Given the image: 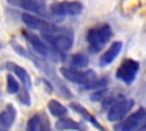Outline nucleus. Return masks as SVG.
Returning <instances> with one entry per match:
<instances>
[{
	"label": "nucleus",
	"mask_w": 146,
	"mask_h": 131,
	"mask_svg": "<svg viewBox=\"0 0 146 131\" xmlns=\"http://www.w3.org/2000/svg\"><path fill=\"white\" fill-rule=\"evenodd\" d=\"M10 44H11L13 49L16 51V54H18L19 56H22V57H24V58L30 59V60L33 63V65H34L35 67H38V68L48 77V80L52 83V85H54V88L56 89V91H57L62 97H64V98H66V99L72 98V92H71V91L68 90V88L60 81V79L57 76L55 69L52 68V66H51L47 60H44L43 58H41V56H36V54H33L32 51H30V50H27L26 48L22 47L21 44H18V43H17L16 41H14V40L10 42Z\"/></svg>",
	"instance_id": "f257e3e1"
},
{
	"label": "nucleus",
	"mask_w": 146,
	"mask_h": 131,
	"mask_svg": "<svg viewBox=\"0 0 146 131\" xmlns=\"http://www.w3.org/2000/svg\"><path fill=\"white\" fill-rule=\"evenodd\" d=\"M113 36V31L110 24H99L92 28H90L87 33V42L89 51L92 54H97L106 46V43Z\"/></svg>",
	"instance_id": "f03ea898"
},
{
	"label": "nucleus",
	"mask_w": 146,
	"mask_h": 131,
	"mask_svg": "<svg viewBox=\"0 0 146 131\" xmlns=\"http://www.w3.org/2000/svg\"><path fill=\"white\" fill-rule=\"evenodd\" d=\"M42 36L46 40V42H48L55 50H57V52L68 51L72 48L74 41L73 32L62 27L55 33L42 34Z\"/></svg>",
	"instance_id": "7ed1b4c3"
},
{
	"label": "nucleus",
	"mask_w": 146,
	"mask_h": 131,
	"mask_svg": "<svg viewBox=\"0 0 146 131\" xmlns=\"http://www.w3.org/2000/svg\"><path fill=\"white\" fill-rule=\"evenodd\" d=\"M115 131H144L146 130V108L140 107L120 124L114 126Z\"/></svg>",
	"instance_id": "20e7f679"
},
{
	"label": "nucleus",
	"mask_w": 146,
	"mask_h": 131,
	"mask_svg": "<svg viewBox=\"0 0 146 131\" xmlns=\"http://www.w3.org/2000/svg\"><path fill=\"white\" fill-rule=\"evenodd\" d=\"M59 73L62 76L73 83L86 85L90 83L91 81L97 79V74L92 69H86V71H79L75 68H67V67H60Z\"/></svg>",
	"instance_id": "39448f33"
},
{
	"label": "nucleus",
	"mask_w": 146,
	"mask_h": 131,
	"mask_svg": "<svg viewBox=\"0 0 146 131\" xmlns=\"http://www.w3.org/2000/svg\"><path fill=\"white\" fill-rule=\"evenodd\" d=\"M23 23L32 28V30H35V31H39L41 32L42 34H50V33H55L57 32L60 27H58L57 25H55L54 23H50L46 19H42L40 17H36V16H33L31 14H27V13H24L22 14L21 16Z\"/></svg>",
	"instance_id": "423d86ee"
},
{
	"label": "nucleus",
	"mask_w": 146,
	"mask_h": 131,
	"mask_svg": "<svg viewBox=\"0 0 146 131\" xmlns=\"http://www.w3.org/2000/svg\"><path fill=\"white\" fill-rule=\"evenodd\" d=\"M138 71H139V63L132 58H125L117 67L115 76L117 80L122 81L123 83L130 84L135 81Z\"/></svg>",
	"instance_id": "0eeeda50"
},
{
	"label": "nucleus",
	"mask_w": 146,
	"mask_h": 131,
	"mask_svg": "<svg viewBox=\"0 0 146 131\" xmlns=\"http://www.w3.org/2000/svg\"><path fill=\"white\" fill-rule=\"evenodd\" d=\"M83 6L79 1H60L50 6V14L54 16H76L81 14Z\"/></svg>",
	"instance_id": "6e6552de"
},
{
	"label": "nucleus",
	"mask_w": 146,
	"mask_h": 131,
	"mask_svg": "<svg viewBox=\"0 0 146 131\" xmlns=\"http://www.w3.org/2000/svg\"><path fill=\"white\" fill-rule=\"evenodd\" d=\"M133 105H135V101L130 98L119 100L112 107H110L107 112V120L110 122H119L123 120L127 116V114L132 109Z\"/></svg>",
	"instance_id": "1a4fd4ad"
},
{
	"label": "nucleus",
	"mask_w": 146,
	"mask_h": 131,
	"mask_svg": "<svg viewBox=\"0 0 146 131\" xmlns=\"http://www.w3.org/2000/svg\"><path fill=\"white\" fill-rule=\"evenodd\" d=\"M7 2L11 6L19 7L36 15H41V16L47 15L46 0H7Z\"/></svg>",
	"instance_id": "9d476101"
},
{
	"label": "nucleus",
	"mask_w": 146,
	"mask_h": 131,
	"mask_svg": "<svg viewBox=\"0 0 146 131\" xmlns=\"http://www.w3.org/2000/svg\"><path fill=\"white\" fill-rule=\"evenodd\" d=\"M2 67H3L5 69H7V71L13 72V73L19 79V81L22 82V84H23L24 88H26V89H29V90L32 88V82H31L30 74L27 73V71H26L24 67H22V66L15 64V63H13V62H7V63H5Z\"/></svg>",
	"instance_id": "9b49d317"
},
{
	"label": "nucleus",
	"mask_w": 146,
	"mask_h": 131,
	"mask_svg": "<svg viewBox=\"0 0 146 131\" xmlns=\"http://www.w3.org/2000/svg\"><path fill=\"white\" fill-rule=\"evenodd\" d=\"M122 47H123V43L121 41H114L110 46V48L100 56V58H99V66L100 67H105V66H108L110 64H112L114 62V59L121 52Z\"/></svg>",
	"instance_id": "f8f14e48"
},
{
	"label": "nucleus",
	"mask_w": 146,
	"mask_h": 131,
	"mask_svg": "<svg viewBox=\"0 0 146 131\" xmlns=\"http://www.w3.org/2000/svg\"><path fill=\"white\" fill-rule=\"evenodd\" d=\"M23 35L24 38L26 39V41L30 43L31 48L35 51L36 55L41 56V57H44L48 55V48H47V44L36 35V34H33L31 32H23Z\"/></svg>",
	"instance_id": "ddd939ff"
},
{
	"label": "nucleus",
	"mask_w": 146,
	"mask_h": 131,
	"mask_svg": "<svg viewBox=\"0 0 146 131\" xmlns=\"http://www.w3.org/2000/svg\"><path fill=\"white\" fill-rule=\"evenodd\" d=\"M16 115H17V110L15 106L13 104L6 105V107L0 113V129L7 131L9 128H11V125L16 120Z\"/></svg>",
	"instance_id": "4468645a"
},
{
	"label": "nucleus",
	"mask_w": 146,
	"mask_h": 131,
	"mask_svg": "<svg viewBox=\"0 0 146 131\" xmlns=\"http://www.w3.org/2000/svg\"><path fill=\"white\" fill-rule=\"evenodd\" d=\"M70 107L75 112V113H78V114H80L87 122H89V123H91L96 129H98L99 131H106V129L97 121V118L84 107V106H82L81 104H79V103H75V101H73V103H71L70 104Z\"/></svg>",
	"instance_id": "2eb2a0df"
},
{
	"label": "nucleus",
	"mask_w": 146,
	"mask_h": 131,
	"mask_svg": "<svg viewBox=\"0 0 146 131\" xmlns=\"http://www.w3.org/2000/svg\"><path fill=\"white\" fill-rule=\"evenodd\" d=\"M55 128L57 131H67V130H72V131H86L87 126L80 122H76L72 118L68 117H63L59 118L56 123H55Z\"/></svg>",
	"instance_id": "dca6fc26"
},
{
	"label": "nucleus",
	"mask_w": 146,
	"mask_h": 131,
	"mask_svg": "<svg viewBox=\"0 0 146 131\" xmlns=\"http://www.w3.org/2000/svg\"><path fill=\"white\" fill-rule=\"evenodd\" d=\"M48 109H49V112H50V114L52 116L59 117V118L66 117L67 112H68L67 108L63 104H60L58 100H56V99L49 100V103H48Z\"/></svg>",
	"instance_id": "f3484780"
},
{
	"label": "nucleus",
	"mask_w": 146,
	"mask_h": 131,
	"mask_svg": "<svg viewBox=\"0 0 146 131\" xmlns=\"http://www.w3.org/2000/svg\"><path fill=\"white\" fill-rule=\"evenodd\" d=\"M71 65L75 69H78V68H86L89 65V58H88L87 55H84L82 52L74 54L71 57Z\"/></svg>",
	"instance_id": "a211bd4d"
},
{
	"label": "nucleus",
	"mask_w": 146,
	"mask_h": 131,
	"mask_svg": "<svg viewBox=\"0 0 146 131\" xmlns=\"http://www.w3.org/2000/svg\"><path fill=\"white\" fill-rule=\"evenodd\" d=\"M107 84H108L107 77H102V79H96L91 81L90 83L83 85V89L84 90H100V89H105Z\"/></svg>",
	"instance_id": "6ab92c4d"
},
{
	"label": "nucleus",
	"mask_w": 146,
	"mask_h": 131,
	"mask_svg": "<svg viewBox=\"0 0 146 131\" xmlns=\"http://www.w3.org/2000/svg\"><path fill=\"white\" fill-rule=\"evenodd\" d=\"M6 79H7V92L10 93V95L18 93L19 90H21V87H19L17 80L10 74H8Z\"/></svg>",
	"instance_id": "aec40b11"
},
{
	"label": "nucleus",
	"mask_w": 146,
	"mask_h": 131,
	"mask_svg": "<svg viewBox=\"0 0 146 131\" xmlns=\"http://www.w3.org/2000/svg\"><path fill=\"white\" fill-rule=\"evenodd\" d=\"M40 121H41V114L35 113L34 115H32L26 123V131H39Z\"/></svg>",
	"instance_id": "412c9836"
},
{
	"label": "nucleus",
	"mask_w": 146,
	"mask_h": 131,
	"mask_svg": "<svg viewBox=\"0 0 146 131\" xmlns=\"http://www.w3.org/2000/svg\"><path fill=\"white\" fill-rule=\"evenodd\" d=\"M17 99L25 106H31V97H30V93H29V89L22 87L19 92L17 93Z\"/></svg>",
	"instance_id": "4be33fe9"
},
{
	"label": "nucleus",
	"mask_w": 146,
	"mask_h": 131,
	"mask_svg": "<svg viewBox=\"0 0 146 131\" xmlns=\"http://www.w3.org/2000/svg\"><path fill=\"white\" fill-rule=\"evenodd\" d=\"M106 93H107V89H100V90H97L96 92H94L90 97V99L92 101H100V100H105L106 99Z\"/></svg>",
	"instance_id": "5701e85b"
},
{
	"label": "nucleus",
	"mask_w": 146,
	"mask_h": 131,
	"mask_svg": "<svg viewBox=\"0 0 146 131\" xmlns=\"http://www.w3.org/2000/svg\"><path fill=\"white\" fill-rule=\"evenodd\" d=\"M39 131H51L50 122H49V118L47 117L46 114H41V121H40Z\"/></svg>",
	"instance_id": "b1692460"
},
{
	"label": "nucleus",
	"mask_w": 146,
	"mask_h": 131,
	"mask_svg": "<svg viewBox=\"0 0 146 131\" xmlns=\"http://www.w3.org/2000/svg\"><path fill=\"white\" fill-rule=\"evenodd\" d=\"M0 131H6V130H1V129H0Z\"/></svg>",
	"instance_id": "393cba45"
},
{
	"label": "nucleus",
	"mask_w": 146,
	"mask_h": 131,
	"mask_svg": "<svg viewBox=\"0 0 146 131\" xmlns=\"http://www.w3.org/2000/svg\"><path fill=\"white\" fill-rule=\"evenodd\" d=\"M144 131H146V130H144Z\"/></svg>",
	"instance_id": "a878e982"
}]
</instances>
